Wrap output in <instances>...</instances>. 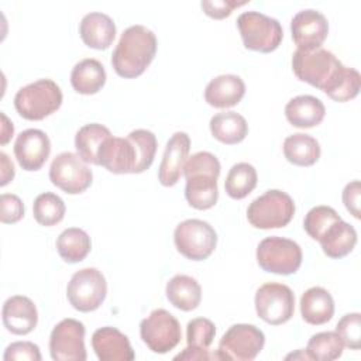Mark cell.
I'll return each instance as SVG.
<instances>
[{"label": "cell", "mask_w": 361, "mask_h": 361, "mask_svg": "<svg viewBox=\"0 0 361 361\" xmlns=\"http://www.w3.org/2000/svg\"><path fill=\"white\" fill-rule=\"evenodd\" d=\"M248 1H234V0H203L200 3L202 10L212 18L221 20L228 17L234 8L245 6Z\"/></svg>", "instance_id": "obj_40"}, {"label": "cell", "mask_w": 361, "mask_h": 361, "mask_svg": "<svg viewBox=\"0 0 361 361\" xmlns=\"http://www.w3.org/2000/svg\"><path fill=\"white\" fill-rule=\"evenodd\" d=\"M245 94V83L237 75H220L212 79L204 89V100L216 109L238 104Z\"/></svg>", "instance_id": "obj_21"}, {"label": "cell", "mask_w": 361, "mask_h": 361, "mask_svg": "<svg viewBox=\"0 0 361 361\" xmlns=\"http://www.w3.org/2000/svg\"><path fill=\"white\" fill-rule=\"evenodd\" d=\"M295 214L293 199L282 190L269 189L254 199L247 209V219L255 228H282Z\"/></svg>", "instance_id": "obj_6"}, {"label": "cell", "mask_w": 361, "mask_h": 361, "mask_svg": "<svg viewBox=\"0 0 361 361\" xmlns=\"http://www.w3.org/2000/svg\"><path fill=\"white\" fill-rule=\"evenodd\" d=\"M217 157L207 151H200L189 157L183 166L186 179L185 197L197 210L212 209L219 199L217 179L220 175Z\"/></svg>", "instance_id": "obj_4"}, {"label": "cell", "mask_w": 361, "mask_h": 361, "mask_svg": "<svg viewBox=\"0 0 361 361\" xmlns=\"http://www.w3.org/2000/svg\"><path fill=\"white\" fill-rule=\"evenodd\" d=\"M92 241L89 234L78 227L63 230L56 238V251L59 257L68 264L83 261L90 252Z\"/></svg>", "instance_id": "obj_31"}, {"label": "cell", "mask_w": 361, "mask_h": 361, "mask_svg": "<svg viewBox=\"0 0 361 361\" xmlns=\"http://www.w3.org/2000/svg\"><path fill=\"white\" fill-rule=\"evenodd\" d=\"M300 313L306 323L320 326L331 320L334 300L330 292L322 286H312L300 296Z\"/></svg>", "instance_id": "obj_24"}, {"label": "cell", "mask_w": 361, "mask_h": 361, "mask_svg": "<svg viewBox=\"0 0 361 361\" xmlns=\"http://www.w3.org/2000/svg\"><path fill=\"white\" fill-rule=\"evenodd\" d=\"M157 45L155 34L147 27L135 24L126 28L111 55L114 72L124 79L141 76L151 65Z\"/></svg>", "instance_id": "obj_3"}, {"label": "cell", "mask_w": 361, "mask_h": 361, "mask_svg": "<svg viewBox=\"0 0 361 361\" xmlns=\"http://www.w3.org/2000/svg\"><path fill=\"white\" fill-rule=\"evenodd\" d=\"M173 241L178 252L185 258L203 261L213 254L217 244V234L207 221L188 219L176 226Z\"/></svg>", "instance_id": "obj_9"}, {"label": "cell", "mask_w": 361, "mask_h": 361, "mask_svg": "<svg viewBox=\"0 0 361 361\" xmlns=\"http://www.w3.org/2000/svg\"><path fill=\"white\" fill-rule=\"evenodd\" d=\"M302 248L289 238L271 235L257 247V262L265 271L278 275L295 274L302 265Z\"/></svg>", "instance_id": "obj_8"}, {"label": "cell", "mask_w": 361, "mask_h": 361, "mask_svg": "<svg viewBox=\"0 0 361 361\" xmlns=\"http://www.w3.org/2000/svg\"><path fill=\"white\" fill-rule=\"evenodd\" d=\"M165 293L169 303L182 312L195 310L202 300V288L199 282L183 274L175 275L169 279Z\"/></svg>", "instance_id": "obj_26"}, {"label": "cell", "mask_w": 361, "mask_h": 361, "mask_svg": "<svg viewBox=\"0 0 361 361\" xmlns=\"http://www.w3.org/2000/svg\"><path fill=\"white\" fill-rule=\"evenodd\" d=\"M326 114L323 102L310 94H300L290 99L285 106L286 120L298 128H312L319 126Z\"/></svg>", "instance_id": "obj_23"}, {"label": "cell", "mask_w": 361, "mask_h": 361, "mask_svg": "<svg viewBox=\"0 0 361 361\" xmlns=\"http://www.w3.org/2000/svg\"><path fill=\"white\" fill-rule=\"evenodd\" d=\"M49 180L65 193L79 195L92 185L93 172L78 154L65 151L51 162Z\"/></svg>", "instance_id": "obj_14"}, {"label": "cell", "mask_w": 361, "mask_h": 361, "mask_svg": "<svg viewBox=\"0 0 361 361\" xmlns=\"http://www.w3.org/2000/svg\"><path fill=\"white\" fill-rule=\"evenodd\" d=\"M109 137H111V133L103 124L90 123L80 127L75 135V148L78 155L86 164L99 165L100 148Z\"/></svg>", "instance_id": "obj_29"}, {"label": "cell", "mask_w": 361, "mask_h": 361, "mask_svg": "<svg viewBox=\"0 0 361 361\" xmlns=\"http://www.w3.org/2000/svg\"><path fill=\"white\" fill-rule=\"evenodd\" d=\"M265 344L264 333L254 324H233L221 337L216 351L217 360L251 361Z\"/></svg>", "instance_id": "obj_12"}, {"label": "cell", "mask_w": 361, "mask_h": 361, "mask_svg": "<svg viewBox=\"0 0 361 361\" xmlns=\"http://www.w3.org/2000/svg\"><path fill=\"white\" fill-rule=\"evenodd\" d=\"M51 154L48 135L38 128L21 131L14 142V155L24 171H38Z\"/></svg>", "instance_id": "obj_17"}, {"label": "cell", "mask_w": 361, "mask_h": 361, "mask_svg": "<svg viewBox=\"0 0 361 361\" xmlns=\"http://www.w3.org/2000/svg\"><path fill=\"white\" fill-rule=\"evenodd\" d=\"M65 212H66V207L63 200L52 192H45L38 195L32 204V213H34L35 221L45 227H51L61 223L63 220Z\"/></svg>", "instance_id": "obj_34"}, {"label": "cell", "mask_w": 361, "mask_h": 361, "mask_svg": "<svg viewBox=\"0 0 361 361\" xmlns=\"http://www.w3.org/2000/svg\"><path fill=\"white\" fill-rule=\"evenodd\" d=\"M258 175L255 168L248 162H238L233 165L226 176V193L235 200L247 197L257 186Z\"/></svg>", "instance_id": "obj_32"}, {"label": "cell", "mask_w": 361, "mask_h": 361, "mask_svg": "<svg viewBox=\"0 0 361 361\" xmlns=\"http://www.w3.org/2000/svg\"><path fill=\"white\" fill-rule=\"evenodd\" d=\"M255 310L261 320L279 326L290 320L295 312V295L283 283L267 282L255 292Z\"/></svg>", "instance_id": "obj_13"}, {"label": "cell", "mask_w": 361, "mask_h": 361, "mask_svg": "<svg viewBox=\"0 0 361 361\" xmlns=\"http://www.w3.org/2000/svg\"><path fill=\"white\" fill-rule=\"evenodd\" d=\"M336 333L341 338L343 344L351 350H360L361 347V314L348 313L344 314L337 326Z\"/></svg>", "instance_id": "obj_37"}, {"label": "cell", "mask_w": 361, "mask_h": 361, "mask_svg": "<svg viewBox=\"0 0 361 361\" xmlns=\"http://www.w3.org/2000/svg\"><path fill=\"white\" fill-rule=\"evenodd\" d=\"M106 83V71L102 62L93 58L79 61L71 72V85L80 94H94Z\"/></svg>", "instance_id": "obj_27"}, {"label": "cell", "mask_w": 361, "mask_h": 361, "mask_svg": "<svg viewBox=\"0 0 361 361\" xmlns=\"http://www.w3.org/2000/svg\"><path fill=\"white\" fill-rule=\"evenodd\" d=\"M341 220L338 213L330 206L312 207L303 220V228L310 238L319 240L322 234L336 221Z\"/></svg>", "instance_id": "obj_35"}, {"label": "cell", "mask_w": 361, "mask_h": 361, "mask_svg": "<svg viewBox=\"0 0 361 361\" xmlns=\"http://www.w3.org/2000/svg\"><path fill=\"white\" fill-rule=\"evenodd\" d=\"M175 360H188V361H195V360H217V354L213 351L210 353L209 348H192L186 347L182 353H179Z\"/></svg>", "instance_id": "obj_42"}, {"label": "cell", "mask_w": 361, "mask_h": 361, "mask_svg": "<svg viewBox=\"0 0 361 361\" xmlns=\"http://www.w3.org/2000/svg\"><path fill=\"white\" fill-rule=\"evenodd\" d=\"M157 137L152 131L138 128L126 138L109 137L100 148L99 165L111 173H141L155 158Z\"/></svg>", "instance_id": "obj_2"}, {"label": "cell", "mask_w": 361, "mask_h": 361, "mask_svg": "<svg viewBox=\"0 0 361 361\" xmlns=\"http://www.w3.org/2000/svg\"><path fill=\"white\" fill-rule=\"evenodd\" d=\"M92 347L100 361H133L135 358L128 337L116 327L97 329L92 336Z\"/></svg>", "instance_id": "obj_20"}, {"label": "cell", "mask_w": 361, "mask_h": 361, "mask_svg": "<svg viewBox=\"0 0 361 361\" xmlns=\"http://www.w3.org/2000/svg\"><path fill=\"white\" fill-rule=\"evenodd\" d=\"M216 336V326L206 317L192 319L186 326V341L192 348H209Z\"/></svg>", "instance_id": "obj_36"}, {"label": "cell", "mask_w": 361, "mask_h": 361, "mask_svg": "<svg viewBox=\"0 0 361 361\" xmlns=\"http://www.w3.org/2000/svg\"><path fill=\"white\" fill-rule=\"evenodd\" d=\"M237 28L244 47L262 54L275 51L283 38L281 23L259 11L241 13L237 18Z\"/></svg>", "instance_id": "obj_7"}, {"label": "cell", "mask_w": 361, "mask_h": 361, "mask_svg": "<svg viewBox=\"0 0 361 361\" xmlns=\"http://www.w3.org/2000/svg\"><path fill=\"white\" fill-rule=\"evenodd\" d=\"M85 326L76 319L61 320L51 331L49 353L55 361H85Z\"/></svg>", "instance_id": "obj_15"}, {"label": "cell", "mask_w": 361, "mask_h": 361, "mask_svg": "<svg viewBox=\"0 0 361 361\" xmlns=\"http://www.w3.org/2000/svg\"><path fill=\"white\" fill-rule=\"evenodd\" d=\"M360 180H353L343 189V203L355 219H360Z\"/></svg>", "instance_id": "obj_41"}, {"label": "cell", "mask_w": 361, "mask_h": 361, "mask_svg": "<svg viewBox=\"0 0 361 361\" xmlns=\"http://www.w3.org/2000/svg\"><path fill=\"white\" fill-rule=\"evenodd\" d=\"M212 135L227 145L241 142L248 134L247 120L235 111H221L214 114L209 123Z\"/></svg>", "instance_id": "obj_28"}, {"label": "cell", "mask_w": 361, "mask_h": 361, "mask_svg": "<svg viewBox=\"0 0 361 361\" xmlns=\"http://www.w3.org/2000/svg\"><path fill=\"white\" fill-rule=\"evenodd\" d=\"M62 99L61 87L54 80L38 79L16 93L14 107L23 118L39 121L55 113Z\"/></svg>", "instance_id": "obj_5"}, {"label": "cell", "mask_w": 361, "mask_h": 361, "mask_svg": "<svg viewBox=\"0 0 361 361\" xmlns=\"http://www.w3.org/2000/svg\"><path fill=\"white\" fill-rule=\"evenodd\" d=\"M107 295V282L97 268L76 271L66 286V298L73 309L89 313L102 306Z\"/></svg>", "instance_id": "obj_10"}, {"label": "cell", "mask_w": 361, "mask_h": 361, "mask_svg": "<svg viewBox=\"0 0 361 361\" xmlns=\"http://www.w3.org/2000/svg\"><path fill=\"white\" fill-rule=\"evenodd\" d=\"M140 336L152 353L166 354L179 344L182 331L178 319L172 313L165 309H155L141 320Z\"/></svg>", "instance_id": "obj_11"}, {"label": "cell", "mask_w": 361, "mask_h": 361, "mask_svg": "<svg viewBox=\"0 0 361 361\" xmlns=\"http://www.w3.org/2000/svg\"><path fill=\"white\" fill-rule=\"evenodd\" d=\"M24 217L23 200L13 193L0 196V220L4 224H14Z\"/></svg>", "instance_id": "obj_38"}, {"label": "cell", "mask_w": 361, "mask_h": 361, "mask_svg": "<svg viewBox=\"0 0 361 361\" xmlns=\"http://www.w3.org/2000/svg\"><path fill=\"white\" fill-rule=\"evenodd\" d=\"M3 360L4 361H21V360L41 361L39 347L31 341L11 343L10 345H7Z\"/></svg>", "instance_id": "obj_39"}, {"label": "cell", "mask_w": 361, "mask_h": 361, "mask_svg": "<svg viewBox=\"0 0 361 361\" xmlns=\"http://www.w3.org/2000/svg\"><path fill=\"white\" fill-rule=\"evenodd\" d=\"M0 159H1V182H0V185L4 186L14 178V165L4 152H0Z\"/></svg>", "instance_id": "obj_43"}, {"label": "cell", "mask_w": 361, "mask_h": 361, "mask_svg": "<svg viewBox=\"0 0 361 361\" xmlns=\"http://www.w3.org/2000/svg\"><path fill=\"white\" fill-rule=\"evenodd\" d=\"M190 149V138L186 133L178 131L168 140L162 161L158 169V180L162 186H173L183 173V166Z\"/></svg>", "instance_id": "obj_18"}, {"label": "cell", "mask_w": 361, "mask_h": 361, "mask_svg": "<svg viewBox=\"0 0 361 361\" xmlns=\"http://www.w3.org/2000/svg\"><path fill=\"white\" fill-rule=\"evenodd\" d=\"M4 327L16 334L25 336L31 333L38 322V312L34 302L23 295L8 298L1 309Z\"/></svg>", "instance_id": "obj_19"}, {"label": "cell", "mask_w": 361, "mask_h": 361, "mask_svg": "<svg viewBox=\"0 0 361 361\" xmlns=\"http://www.w3.org/2000/svg\"><path fill=\"white\" fill-rule=\"evenodd\" d=\"M292 39L298 49L322 48L329 34V23L324 14L317 10L306 8L296 13L290 21Z\"/></svg>", "instance_id": "obj_16"}, {"label": "cell", "mask_w": 361, "mask_h": 361, "mask_svg": "<svg viewBox=\"0 0 361 361\" xmlns=\"http://www.w3.org/2000/svg\"><path fill=\"white\" fill-rule=\"evenodd\" d=\"M1 118H3V127H1V144H7L8 140L13 137V133H14V127H13V123L8 121L7 116L4 113H1Z\"/></svg>", "instance_id": "obj_44"}, {"label": "cell", "mask_w": 361, "mask_h": 361, "mask_svg": "<svg viewBox=\"0 0 361 361\" xmlns=\"http://www.w3.org/2000/svg\"><path fill=\"white\" fill-rule=\"evenodd\" d=\"M317 241L329 258L340 259L354 250L357 244V231L351 224L341 219L333 223Z\"/></svg>", "instance_id": "obj_25"}, {"label": "cell", "mask_w": 361, "mask_h": 361, "mask_svg": "<svg viewBox=\"0 0 361 361\" xmlns=\"http://www.w3.org/2000/svg\"><path fill=\"white\" fill-rule=\"evenodd\" d=\"M79 34L89 48L107 49L116 38V24L107 14L93 11L82 18Z\"/></svg>", "instance_id": "obj_22"}, {"label": "cell", "mask_w": 361, "mask_h": 361, "mask_svg": "<svg viewBox=\"0 0 361 361\" xmlns=\"http://www.w3.org/2000/svg\"><path fill=\"white\" fill-rule=\"evenodd\" d=\"M344 344L336 331H322L313 334L306 347L309 360L333 361L341 357Z\"/></svg>", "instance_id": "obj_33"}, {"label": "cell", "mask_w": 361, "mask_h": 361, "mask_svg": "<svg viewBox=\"0 0 361 361\" xmlns=\"http://www.w3.org/2000/svg\"><path fill=\"white\" fill-rule=\"evenodd\" d=\"M296 78L338 103L353 100L361 89V75L354 68L344 66L333 52L324 48L310 51L296 49L292 56Z\"/></svg>", "instance_id": "obj_1"}, {"label": "cell", "mask_w": 361, "mask_h": 361, "mask_svg": "<svg viewBox=\"0 0 361 361\" xmlns=\"http://www.w3.org/2000/svg\"><path fill=\"white\" fill-rule=\"evenodd\" d=\"M285 158L298 166H312L320 158L319 141L305 133H296L283 141Z\"/></svg>", "instance_id": "obj_30"}]
</instances>
